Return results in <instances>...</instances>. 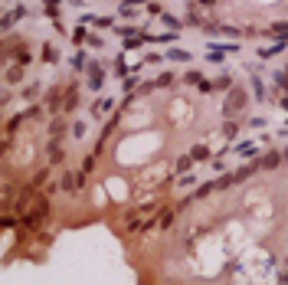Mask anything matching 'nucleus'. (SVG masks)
I'll return each mask as SVG.
<instances>
[{
    "instance_id": "1",
    "label": "nucleus",
    "mask_w": 288,
    "mask_h": 285,
    "mask_svg": "<svg viewBox=\"0 0 288 285\" xmlns=\"http://www.w3.org/2000/svg\"><path fill=\"white\" fill-rule=\"evenodd\" d=\"M154 66L95 79L85 72V111L40 223L111 230L177 197L255 144L285 134L266 99L252 53L167 36ZM40 233V226H36Z\"/></svg>"
},
{
    "instance_id": "2",
    "label": "nucleus",
    "mask_w": 288,
    "mask_h": 285,
    "mask_svg": "<svg viewBox=\"0 0 288 285\" xmlns=\"http://www.w3.org/2000/svg\"><path fill=\"white\" fill-rule=\"evenodd\" d=\"M141 285H288V134L118 233Z\"/></svg>"
},
{
    "instance_id": "3",
    "label": "nucleus",
    "mask_w": 288,
    "mask_h": 285,
    "mask_svg": "<svg viewBox=\"0 0 288 285\" xmlns=\"http://www.w3.org/2000/svg\"><path fill=\"white\" fill-rule=\"evenodd\" d=\"M122 10H144L167 26L164 36L213 49L262 53L288 43V0H144Z\"/></svg>"
}]
</instances>
